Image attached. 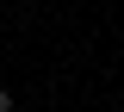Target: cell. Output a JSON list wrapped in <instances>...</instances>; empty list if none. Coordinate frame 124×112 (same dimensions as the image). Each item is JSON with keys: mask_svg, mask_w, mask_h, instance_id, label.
<instances>
[{"mask_svg": "<svg viewBox=\"0 0 124 112\" xmlns=\"http://www.w3.org/2000/svg\"><path fill=\"white\" fill-rule=\"evenodd\" d=\"M0 112H13V94H6V87H0Z\"/></svg>", "mask_w": 124, "mask_h": 112, "instance_id": "cell-1", "label": "cell"}]
</instances>
